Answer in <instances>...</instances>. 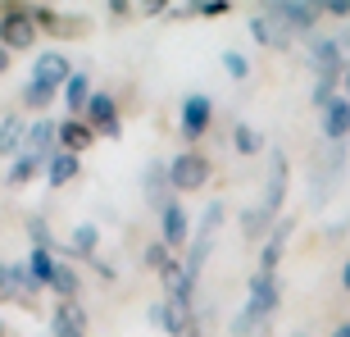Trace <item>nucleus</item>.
<instances>
[{"mask_svg":"<svg viewBox=\"0 0 350 337\" xmlns=\"http://www.w3.org/2000/svg\"><path fill=\"white\" fill-rule=\"evenodd\" d=\"M219 223H223V201H209L205 214H200V223H196V233H191V247H187V255H182V278H187L191 287L200 283V269H205L209 251H214Z\"/></svg>","mask_w":350,"mask_h":337,"instance_id":"nucleus-1","label":"nucleus"},{"mask_svg":"<svg viewBox=\"0 0 350 337\" xmlns=\"http://www.w3.org/2000/svg\"><path fill=\"white\" fill-rule=\"evenodd\" d=\"M0 46H5V51H27V46H37V18H32L27 5L0 10Z\"/></svg>","mask_w":350,"mask_h":337,"instance_id":"nucleus-2","label":"nucleus"},{"mask_svg":"<svg viewBox=\"0 0 350 337\" xmlns=\"http://www.w3.org/2000/svg\"><path fill=\"white\" fill-rule=\"evenodd\" d=\"M209 173H214V164H209V155H200V151H182V155L169 160L173 192H200L209 182Z\"/></svg>","mask_w":350,"mask_h":337,"instance_id":"nucleus-3","label":"nucleus"},{"mask_svg":"<svg viewBox=\"0 0 350 337\" xmlns=\"http://www.w3.org/2000/svg\"><path fill=\"white\" fill-rule=\"evenodd\" d=\"M209 123H214V101H209L205 91H187L182 96V110H178V128L187 142H200L209 132Z\"/></svg>","mask_w":350,"mask_h":337,"instance_id":"nucleus-4","label":"nucleus"},{"mask_svg":"<svg viewBox=\"0 0 350 337\" xmlns=\"http://www.w3.org/2000/svg\"><path fill=\"white\" fill-rule=\"evenodd\" d=\"M269 14L296 37V32H310L323 18V0H278V5H269Z\"/></svg>","mask_w":350,"mask_h":337,"instance_id":"nucleus-5","label":"nucleus"},{"mask_svg":"<svg viewBox=\"0 0 350 337\" xmlns=\"http://www.w3.org/2000/svg\"><path fill=\"white\" fill-rule=\"evenodd\" d=\"M341 173H346V151L327 142L323 151H319V164H314V196H310L314 205H323V201H327V192L337 187Z\"/></svg>","mask_w":350,"mask_h":337,"instance_id":"nucleus-6","label":"nucleus"},{"mask_svg":"<svg viewBox=\"0 0 350 337\" xmlns=\"http://www.w3.org/2000/svg\"><path fill=\"white\" fill-rule=\"evenodd\" d=\"M278 305H282V287H278V273H250V301H246V310L255 314V319H273L278 314Z\"/></svg>","mask_w":350,"mask_h":337,"instance_id":"nucleus-7","label":"nucleus"},{"mask_svg":"<svg viewBox=\"0 0 350 337\" xmlns=\"http://www.w3.org/2000/svg\"><path fill=\"white\" fill-rule=\"evenodd\" d=\"M82 118H87V128L96 132V137H109V142H118V137H123V123H118V105H114V96H109V91H96Z\"/></svg>","mask_w":350,"mask_h":337,"instance_id":"nucleus-8","label":"nucleus"},{"mask_svg":"<svg viewBox=\"0 0 350 337\" xmlns=\"http://www.w3.org/2000/svg\"><path fill=\"white\" fill-rule=\"evenodd\" d=\"M191 219H187V210H182V201H169V205L159 210V242L169 251H187L191 247Z\"/></svg>","mask_w":350,"mask_h":337,"instance_id":"nucleus-9","label":"nucleus"},{"mask_svg":"<svg viewBox=\"0 0 350 337\" xmlns=\"http://www.w3.org/2000/svg\"><path fill=\"white\" fill-rule=\"evenodd\" d=\"M282 201H286V155L273 151L269 155V182H264V196H260V210L273 223L282 219Z\"/></svg>","mask_w":350,"mask_h":337,"instance_id":"nucleus-10","label":"nucleus"},{"mask_svg":"<svg viewBox=\"0 0 350 337\" xmlns=\"http://www.w3.org/2000/svg\"><path fill=\"white\" fill-rule=\"evenodd\" d=\"M0 297L5 301H23L27 310H37V287H32V278H27V269L23 264H5L0 260Z\"/></svg>","mask_w":350,"mask_h":337,"instance_id":"nucleus-11","label":"nucleus"},{"mask_svg":"<svg viewBox=\"0 0 350 337\" xmlns=\"http://www.w3.org/2000/svg\"><path fill=\"white\" fill-rule=\"evenodd\" d=\"M73 78V64H68L64 51H37V64H32V82H46V87L64 91Z\"/></svg>","mask_w":350,"mask_h":337,"instance_id":"nucleus-12","label":"nucleus"},{"mask_svg":"<svg viewBox=\"0 0 350 337\" xmlns=\"http://www.w3.org/2000/svg\"><path fill=\"white\" fill-rule=\"evenodd\" d=\"M23 151H27V155H37V160H46V164H51V155L59 151V123H55V118H46V114H41L37 123H27Z\"/></svg>","mask_w":350,"mask_h":337,"instance_id":"nucleus-13","label":"nucleus"},{"mask_svg":"<svg viewBox=\"0 0 350 337\" xmlns=\"http://www.w3.org/2000/svg\"><path fill=\"white\" fill-rule=\"evenodd\" d=\"M142 192H146V201H150V205H159V210L173 201L169 160H150V164H146V173H142Z\"/></svg>","mask_w":350,"mask_h":337,"instance_id":"nucleus-14","label":"nucleus"},{"mask_svg":"<svg viewBox=\"0 0 350 337\" xmlns=\"http://www.w3.org/2000/svg\"><path fill=\"white\" fill-rule=\"evenodd\" d=\"M291 228H296V219L273 223V233L264 237V251H260V273H278V264H282V255H286V242H291Z\"/></svg>","mask_w":350,"mask_h":337,"instance_id":"nucleus-15","label":"nucleus"},{"mask_svg":"<svg viewBox=\"0 0 350 337\" xmlns=\"http://www.w3.org/2000/svg\"><path fill=\"white\" fill-rule=\"evenodd\" d=\"M51 333L55 337H87V310L78 301H59L51 314Z\"/></svg>","mask_w":350,"mask_h":337,"instance_id":"nucleus-16","label":"nucleus"},{"mask_svg":"<svg viewBox=\"0 0 350 337\" xmlns=\"http://www.w3.org/2000/svg\"><path fill=\"white\" fill-rule=\"evenodd\" d=\"M250 37L260 41V46H269V51H286V46H291V32H286V27L278 23L269 10L250 18Z\"/></svg>","mask_w":350,"mask_h":337,"instance_id":"nucleus-17","label":"nucleus"},{"mask_svg":"<svg viewBox=\"0 0 350 337\" xmlns=\"http://www.w3.org/2000/svg\"><path fill=\"white\" fill-rule=\"evenodd\" d=\"M150 324H155V328H164L169 337H187V333H191V319H187V314H182L169 297L150 305Z\"/></svg>","mask_w":350,"mask_h":337,"instance_id":"nucleus-18","label":"nucleus"},{"mask_svg":"<svg viewBox=\"0 0 350 337\" xmlns=\"http://www.w3.org/2000/svg\"><path fill=\"white\" fill-rule=\"evenodd\" d=\"M341 137H350V101L337 96V101L323 110V142L341 146Z\"/></svg>","mask_w":350,"mask_h":337,"instance_id":"nucleus-19","label":"nucleus"},{"mask_svg":"<svg viewBox=\"0 0 350 337\" xmlns=\"http://www.w3.org/2000/svg\"><path fill=\"white\" fill-rule=\"evenodd\" d=\"M23 269H27V278H32V287H51L55 283V269H59V260H55V251H41V247H32L27 251V260H23Z\"/></svg>","mask_w":350,"mask_h":337,"instance_id":"nucleus-20","label":"nucleus"},{"mask_svg":"<svg viewBox=\"0 0 350 337\" xmlns=\"http://www.w3.org/2000/svg\"><path fill=\"white\" fill-rule=\"evenodd\" d=\"M91 142H96V132L87 128V118H64V123H59V151H68V155H82Z\"/></svg>","mask_w":350,"mask_h":337,"instance_id":"nucleus-21","label":"nucleus"},{"mask_svg":"<svg viewBox=\"0 0 350 337\" xmlns=\"http://www.w3.org/2000/svg\"><path fill=\"white\" fill-rule=\"evenodd\" d=\"M59 96H64V105H68V118H82L96 91H91V78H87V73H73V78H68V87L59 91Z\"/></svg>","mask_w":350,"mask_h":337,"instance_id":"nucleus-22","label":"nucleus"},{"mask_svg":"<svg viewBox=\"0 0 350 337\" xmlns=\"http://www.w3.org/2000/svg\"><path fill=\"white\" fill-rule=\"evenodd\" d=\"M78 173H82V155H68V151H55L51 164H46V182L51 187H68Z\"/></svg>","mask_w":350,"mask_h":337,"instance_id":"nucleus-23","label":"nucleus"},{"mask_svg":"<svg viewBox=\"0 0 350 337\" xmlns=\"http://www.w3.org/2000/svg\"><path fill=\"white\" fill-rule=\"evenodd\" d=\"M96 247H100V228H96V223H78L73 237H68V255L73 260H96Z\"/></svg>","mask_w":350,"mask_h":337,"instance_id":"nucleus-24","label":"nucleus"},{"mask_svg":"<svg viewBox=\"0 0 350 337\" xmlns=\"http://www.w3.org/2000/svg\"><path fill=\"white\" fill-rule=\"evenodd\" d=\"M23 137H27V123L18 114H5V118H0V155H18Z\"/></svg>","mask_w":350,"mask_h":337,"instance_id":"nucleus-25","label":"nucleus"},{"mask_svg":"<svg viewBox=\"0 0 350 337\" xmlns=\"http://www.w3.org/2000/svg\"><path fill=\"white\" fill-rule=\"evenodd\" d=\"M41 168H46V160H37V155H27V151H18V155H14V164H10V173H5V182H10V187H23V182L37 178Z\"/></svg>","mask_w":350,"mask_h":337,"instance_id":"nucleus-26","label":"nucleus"},{"mask_svg":"<svg viewBox=\"0 0 350 337\" xmlns=\"http://www.w3.org/2000/svg\"><path fill=\"white\" fill-rule=\"evenodd\" d=\"M51 292L59 301H78V292H82V278H78V269L73 264H59L55 269V283H51Z\"/></svg>","mask_w":350,"mask_h":337,"instance_id":"nucleus-27","label":"nucleus"},{"mask_svg":"<svg viewBox=\"0 0 350 337\" xmlns=\"http://www.w3.org/2000/svg\"><path fill=\"white\" fill-rule=\"evenodd\" d=\"M232 146L241 151V155H260V151H264V137L250 128V123H237V128H232Z\"/></svg>","mask_w":350,"mask_h":337,"instance_id":"nucleus-28","label":"nucleus"},{"mask_svg":"<svg viewBox=\"0 0 350 337\" xmlns=\"http://www.w3.org/2000/svg\"><path fill=\"white\" fill-rule=\"evenodd\" d=\"M55 96H59V91L46 87V82H27V87H23V105H27V110H37V114L55 101Z\"/></svg>","mask_w":350,"mask_h":337,"instance_id":"nucleus-29","label":"nucleus"},{"mask_svg":"<svg viewBox=\"0 0 350 337\" xmlns=\"http://www.w3.org/2000/svg\"><path fill=\"white\" fill-rule=\"evenodd\" d=\"M27 237H32V247H41V251H55V242H51V228H46V219H41V214H32V219H27Z\"/></svg>","mask_w":350,"mask_h":337,"instance_id":"nucleus-30","label":"nucleus"},{"mask_svg":"<svg viewBox=\"0 0 350 337\" xmlns=\"http://www.w3.org/2000/svg\"><path fill=\"white\" fill-rule=\"evenodd\" d=\"M142 260H146V269H155V273H164V269L173 264V260H169V247H164V242H150Z\"/></svg>","mask_w":350,"mask_h":337,"instance_id":"nucleus-31","label":"nucleus"},{"mask_svg":"<svg viewBox=\"0 0 350 337\" xmlns=\"http://www.w3.org/2000/svg\"><path fill=\"white\" fill-rule=\"evenodd\" d=\"M223 68H228V73H232L237 82H241V78H250V60H246L241 51H223Z\"/></svg>","mask_w":350,"mask_h":337,"instance_id":"nucleus-32","label":"nucleus"},{"mask_svg":"<svg viewBox=\"0 0 350 337\" xmlns=\"http://www.w3.org/2000/svg\"><path fill=\"white\" fill-rule=\"evenodd\" d=\"M255 328H260V319H255V314H250V310H241V314H237V319H232V333H237V337H250V333H255Z\"/></svg>","mask_w":350,"mask_h":337,"instance_id":"nucleus-33","label":"nucleus"},{"mask_svg":"<svg viewBox=\"0 0 350 337\" xmlns=\"http://www.w3.org/2000/svg\"><path fill=\"white\" fill-rule=\"evenodd\" d=\"M32 18H37V27H51V32L59 27V14H55L51 5H37V10H32Z\"/></svg>","mask_w":350,"mask_h":337,"instance_id":"nucleus-34","label":"nucleus"},{"mask_svg":"<svg viewBox=\"0 0 350 337\" xmlns=\"http://www.w3.org/2000/svg\"><path fill=\"white\" fill-rule=\"evenodd\" d=\"M196 14H200V18H219V14H228V0H200Z\"/></svg>","mask_w":350,"mask_h":337,"instance_id":"nucleus-35","label":"nucleus"},{"mask_svg":"<svg viewBox=\"0 0 350 337\" xmlns=\"http://www.w3.org/2000/svg\"><path fill=\"white\" fill-rule=\"evenodd\" d=\"M323 14H332V18H350V0H323Z\"/></svg>","mask_w":350,"mask_h":337,"instance_id":"nucleus-36","label":"nucleus"},{"mask_svg":"<svg viewBox=\"0 0 350 337\" xmlns=\"http://www.w3.org/2000/svg\"><path fill=\"white\" fill-rule=\"evenodd\" d=\"M91 269L100 273L105 283H114V278H118V269H114V264H109V260H91Z\"/></svg>","mask_w":350,"mask_h":337,"instance_id":"nucleus-37","label":"nucleus"},{"mask_svg":"<svg viewBox=\"0 0 350 337\" xmlns=\"http://www.w3.org/2000/svg\"><path fill=\"white\" fill-rule=\"evenodd\" d=\"M105 10L114 14V18H123V14H132V5H128V0H109V5H105Z\"/></svg>","mask_w":350,"mask_h":337,"instance_id":"nucleus-38","label":"nucleus"},{"mask_svg":"<svg viewBox=\"0 0 350 337\" xmlns=\"http://www.w3.org/2000/svg\"><path fill=\"white\" fill-rule=\"evenodd\" d=\"M164 10H169L164 0H146V5H142V14H150V18H159V14H164Z\"/></svg>","mask_w":350,"mask_h":337,"instance_id":"nucleus-39","label":"nucleus"},{"mask_svg":"<svg viewBox=\"0 0 350 337\" xmlns=\"http://www.w3.org/2000/svg\"><path fill=\"white\" fill-rule=\"evenodd\" d=\"M341 287H346V292H350V260H346V264H341Z\"/></svg>","mask_w":350,"mask_h":337,"instance_id":"nucleus-40","label":"nucleus"},{"mask_svg":"<svg viewBox=\"0 0 350 337\" xmlns=\"http://www.w3.org/2000/svg\"><path fill=\"white\" fill-rule=\"evenodd\" d=\"M332 337H350V319H346V324H337V328H332Z\"/></svg>","mask_w":350,"mask_h":337,"instance_id":"nucleus-41","label":"nucleus"},{"mask_svg":"<svg viewBox=\"0 0 350 337\" xmlns=\"http://www.w3.org/2000/svg\"><path fill=\"white\" fill-rule=\"evenodd\" d=\"M5 68H10V51H5V46H0V73H5Z\"/></svg>","mask_w":350,"mask_h":337,"instance_id":"nucleus-42","label":"nucleus"},{"mask_svg":"<svg viewBox=\"0 0 350 337\" xmlns=\"http://www.w3.org/2000/svg\"><path fill=\"white\" fill-rule=\"evenodd\" d=\"M187 337H209V333H205V328H200V324H191V333H187Z\"/></svg>","mask_w":350,"mask_h":337,"instance_id":"nucleus-43","label":"nucleus"},{"mask_svg":"<svg viewBox=\"0 0 350 337\" xmlns=\"http://www.w3.org/2000/svg\"><path fill=\"white\" fill-rule=\"evenodd\" d=\"M341 87H346V101H350V68H346V78H341Z\"/></svg>","mask_w":350,"mask_h":337,"instance_id":"nucleus-44","label":"nucleus"},{"mask_svg":"<svg viewBox=\"0 0 350 337\" xmlns=\"http://www.w3.org/2000/svg\"><path fill=\"white\" fill-rule=\"evenodd\" d=\"M291 337H305V333H291Z\"/></svg>","mask_w":350,"mask_h":337,"instance_id":"nucleus-45","label":"nucleus"},{"mask_svg":"<svg viewBox=\"0 0 350 337\" xmlns=\"http://www.w3.org/2000/svg\"><path fill=\"white\" fill-rule=\"evenodd\" d=\"M0 333H5V324H0Z\"/></svg>","mask_w":350,"mask_h":337,"instance_id":"nucleus-46","label":"nucleus"}]
</instances>
